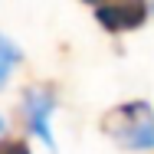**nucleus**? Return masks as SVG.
I'll return each mask as SVG.
<instances>
[{"label":"nucleus","instance_id":"nucleus-5","mask_svg":"<svg viewBox=\"0 0 154 154\" xmlns=\"http://www.w3.org/2000/svg\"><path fill=\"white\" fill-rule=\"evenodd\" d=\"M3 154H30V144H26L23 138H13V141L7 138V151Z\"/></svg>","mask_w":154,"mask_h":154},{"label":"nucleus","instance_id":"nucleus-7","mask_svg":"<svg viewBox=\"0 0 154 154\" xmlns=\"http://www.w3.org/2000/svg\"><path fill=\"white\" fill-rule=\"evenodd\" d=\"M3 151H7V138H3V141H0V154H3Z\"/></svg>","mask_w":154,"mask_h":154},{"label":"nucleus","instance_id":"nucleus-3","mask_svg":"<svg viewBox=\"0 0 154 154\" xmlns=\"http://www.w3.org/2000/svg\"><path fill=\"white\" fill-rule=\"evenodd\" d=\"M148 0H105L95 7V23L112 36H122V33L141 30L148 23Z\"/></svg>","mask_w":154,"mask_h":154},{"label":"nucleus","instance_id":"nucleus-6","mask_svg":"<svg viewBox=\"0 0 154 154\" xmlns=\"http://www.w3.org/2000/svg\"><path fill=\"white\" fill-rule=\"evenodd\" d=\"M82 3H92V7H98V3H105V0H82Z\"/></svg>","mask_w":154,"mask_h":154},{"label":"nucleus","instance_id":"nucleus-2","mask_svg":"<svg viewBox=\"0 0 154 154\" xmlns=\"http://www.w3.org/2000/svg\"><path fill=\"white\" fill-rule=\"evenodd\" d=\"M56 102H59V92H56L53 82H36V85H30L23 92V102H20L26 131L36 134L49 151H56V141H53V131H49V118L56 112Z\"/></svg>","mask_w":154,"mask_h":154},{"label":"nucleus","instance_id":"nucleus-1","mask_svg":"<svg viewBox=\"0 0 154 154\" xmlns=\"http://www.w3.org/2000/svg\"><path fill=\"white\" fill-rule=\"evenodd\" d=\"M98 128L125 151H151L154 148V108L141 98L108 108Z\"/></svg>","mask_w":154,"mask_h":154},{"label":"nucleus","instance_id":"nucleus-8","mask_svg":"<svg viewBox=\"0 0 154 154\" xmlns=\"http://www.w3.org/2000/svg\"><path fill=\"white\" fill-rule=\"evenodd\" d=\"M0 134H3V118H0Z\"/></svg>","mask_w":154,"mask_h":154},{"label":"nucleus","instance_id":"nucleus-4","mask_svg":"<svg viewBox=\"0 0 154 154\" xmlns=\"http://www.w3.org/2000/svg\"><path fill=\"white\" fill-rule=\"evenodd\" d=\"M20 59H23V53H20V46L13 43V39H7L3 33H0V85L10 79V72L20 66Z\"/></svg>","mask_w":154,"mask_h":154}]
</instances>
